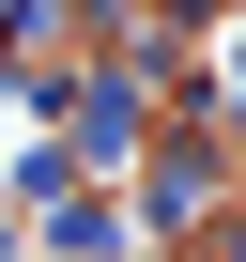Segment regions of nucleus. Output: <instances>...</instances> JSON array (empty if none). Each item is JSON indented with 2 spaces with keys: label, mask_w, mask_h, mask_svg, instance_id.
<instances>
[{
  "label": "nucleus",
  "mask_w": 246,
  "mask_h": 262,
  "mask_svg": "<svg viewBox=\"0 0 246 262\" xmlns=\"http://www.w3.org/2000/svg\"><path fill=\"white\" fill-rule=\"evenodd\" d=\"M231 108H246V31H231Z\"/></svg>",
  "instance_id": "1"
}]
</instances>
